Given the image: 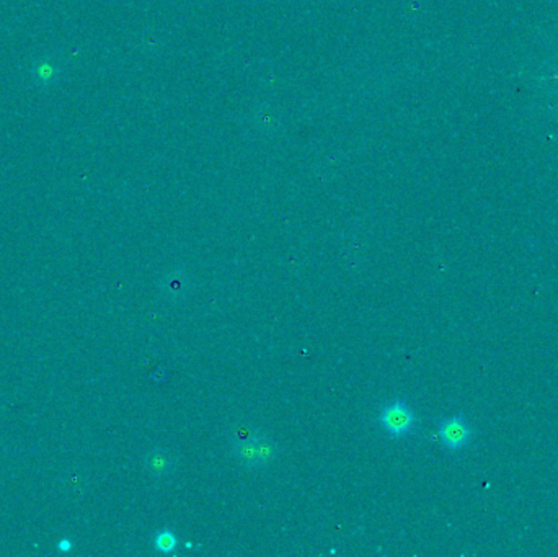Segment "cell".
I'll use <instances>...</instances> for the list:
<instances>
[{
    "mask_svg": "<svg viewBox=\"0 0 558 557\" xmlns=\"http://www.w3.org/2000/svg\"><path fill=\"white\" fill-rule=\"evenodd\" d=\"M438 435L446 448L450 449V451H459V449L465 448L470 443L473 432L467 420H465V417L462 414H457L439 424Z\"/></svg>",
    "mask_w": 558,
    "mask_h": 557,
    "instance_id": "obj_3",
    "label": "cell"
},
{
    "mask_svg": "<svg viewBox=\"0 0 558 557\" xmlns=\"http://www.w3.org/2000/svg\"><path fill=\"white\" fill-rule=\"evenodd\" d=\"M72 547V544H71V541H67V540H64V541H61L59 542V549L61 551H69Z\"/></svg>",
    "mask_w": 558,
    "mask_h": 557,
    "instance_id": "obj_7",
    "label": "cell"
},
{
    "mask_svg": "<svg viewBox=\"0 0 558 557\" xmlns=\"http://www.w3.org/2000/svg\"><path fill=\"white\" fill-rule=\"evenodd\" d=\"M38 67H40V69H38V77H40V79L52 80L56 77L57 71H56L54 66H51V64H47V62H45V64H40Z\"/></svg>",
    "mask_w": 558,
    "mask_h": 557,
    "instance_id": "obj_6",
    "label": "cell"
},
{
    "mask_svg": "<svg viewBox=\"0 0 558 557\" xmlns=\"http://www.w3.org/2000/svg\"><path fill=\"white\" fill-rule=\"evenodd\" d=\"M232 453L247 468H260L268 464L274 458L276 448L268 438L255 435V437L235 442Z\"/></svg>",
    "mask_w": 558,
    "mask_h": 557,
    "instance_id": "obj_1",
    "label": "cell"
},
{
    "mask_svg": "<svg viewBox=\"0 0 558 557\" xmlns=\"http://www.w3.org/2000/svg\"><path fill=\"white\" fill-rule=\"evenodd\" d=\"M154 546H155V549H157L159 552H163V554H170V552L175 551V547H177V536H175L173 533L168 531V530L159 531L157 535H155Z\"/></svg>",
    "mask_w": 558,
    "mask_h": 557,
    "instance_id": "obj_5",
    "label": "cell"
},
{
    "mask_svg": "<svg viewBox=\"0 0 558 557\" xmlns=\"http://www.w3.org/2000/svg\"><path fill=\"white\" fill-rule=\"evenodd\" d=\"M381 425L392 437H404L413 428L415 414L405 400H394L381 412Z\"/></svg>",
    "mask_w": 558,
    "mask_h": 557,
    "instance_id": "obj_2",
    "label": "cell"
},
{
    "mask_svg": "<svg viewBox=\"0 0 558 557\" xmlns=\"http://www.w3.org/2000/svg\"><path fill=\"white\" fill-rule=\"evenodd\" d=\"M149 468L150 471L159 474V476H163L165 472H168L172 469V458L167 453H152L149 458Z\"/></svg>",
    "mask_w": 558,
    "mask_h": 557,
    "instance_id": "obj_4",
    "label": "cell"
}]
</instances>
